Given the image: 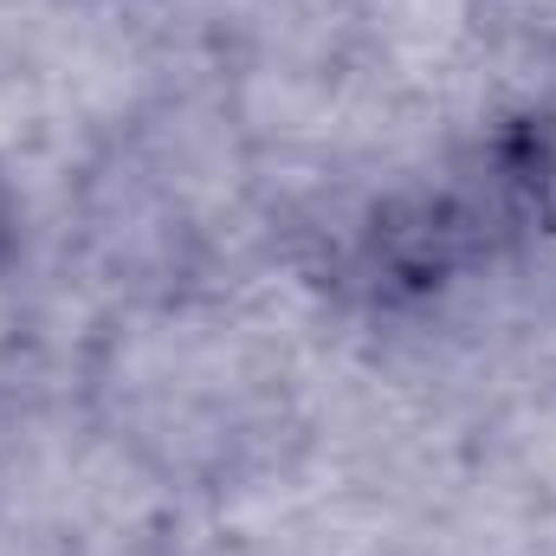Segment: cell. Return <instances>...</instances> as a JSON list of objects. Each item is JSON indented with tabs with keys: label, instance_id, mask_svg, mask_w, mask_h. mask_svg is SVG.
<instances>
[{
	"label": "cell",
	"instance_id": "cell-1",
	"mask_svg": "<svg viewBox=\"0 0 556 556\" xmlns=\"http://www.w3.org/2000/svg\"><path fill=\"white\" fill-rule=\"evenodd\" d=\"M20 253H26V188H20L13 162L0 155V278L20 266Z\"/></svg>",
	"mask_w": 556,
	"mask_h": 556
}]
</instances>
